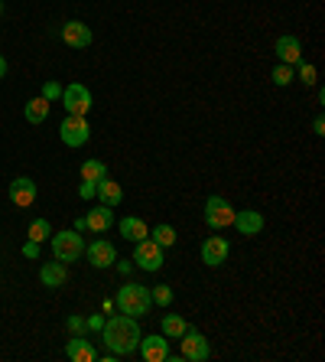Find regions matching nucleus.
Returning a JSON list of instances; mask_svg holds the SVG:
<instances>
[{
	"mask_svg": "<svg viewBox=\"0 0 325 362\" xmlns=\"http://www.w3.org/2000/svg\"><path fill=\"white\" fill-rule=\"evenodd\" d=\"M101 336L114 356H130V353H137V343L143 333H140V326L133 316L117 314V316H111V320H104Z\"/></svg>",
	"mask_w": 325,
	"mask_h": 362,
	"instance_id": "nucleus-1",
	"label": "nucleus"
},
{
	"mask_svg": "<svg viewBox=\"0 0 325 362\" xmlns=\"http://www.w3.org/2000/svg\"><path fill=\"white\" fill-rule=\"evenodd\" d=\"M150 287L143 284H124L121 291H117V307H121V314L133 316V320H140V316L150 314Z\"/></svg>",
	"mask_w": 325,
	"mask_h": 362,
	"instance_id": "nucleus-2",
	"label": "nucleus"
},
{
	"mask_svg": "<svg viewBox=\"0 0 325 362\" xmlns=\"http://www.w3.org/2000/svg\"><path fill=\"white\" fill-rule=\"evenodd\" d=\"M52 255H56V261H62V265L78 261V258L85 255V239L75 229L52 232Z\"/></svg>",
	"mask_w": 325,
	"mask_h": 362,
	"instance_id": "nucleus-3",
	"label": "nucleus"
},
{
	"mask_svg": "<svg viewBox=\"0 0 325 362\" xmlns=\"http://www.w3.org/2000/svg\"><path fill=\"white\" fill-rule=\"evenodd\" d=\"M202 216H205V225L208 229H228L234 222V206L224 196H208L205 200V209H202Z\"/></svg>",
	"mask_w": 325,
	"mask_h": 362,
	"instance_id": "nucleus-4",
	"label": "nucleus"
},
{
	"mask_svg": "<svg viewBox=\"0 0 325 362\" xmlns=\"http://www.w3.org/2000/svg\"><path fill=\"white\" fill-rule=\"evenodd\" d=\"M59 137H62L65 147H85L92 137V127L82 115H65V121L59 124Z\"/></svg>",
	"mask_w": 325,
	"mask_h": 362,
	"instance_id": "nucleus-5",
	"label": "nucleus"
},
{
	"mask_svg": "<svg viewBox=\"0 0 325 362\" xmlns=\"http://www.w3.org/2000/svg\"><path fill=\"white\" fill-rule=\"evenodd\" d=\"M62 105H65V115H88L92 111V92L85 85H78V82H72V85L62 88Z\"/></svg>",
	"mask_w": 325,
	"mask_h": 362,
	"instance_id": "nucleus-6",
	"label": "nucleus"
},
{
	"mask_svg": "<svg viewBox=\"0 0 325 362\" xmlns=\"http://www.w3.org/2000/svg\"><path fill=\"white\" fill-rule=\"evenodd\" d=\"M133 261H137V267H143V271H159L163 267V248L157 245V242L150 239H140V242H133Z\"/></svg>",
	"mask_w": 325,
	"mask_h": 362,
	"instance_id": "nucleus-7",
	"label": "nucleus"
},
{
	"mask_svg": "<svg viewBox=\"0 0 325 362\" xmlns=\"http://www.w3.org/2000/svg\"><path fill=\"white\" fill-rule=\"evenodd\" d=\"M179 343H182V359H189V362H205L208 359V356H212V349H208V340H205L202 333H198V330H192V326H189L186 333L179 336Z\"/></svg>",
	"mask_w": 325,
	"mask_h": 362,
	"instance_id": "nucleus-8",
	"label": "nucleus"
},
{
	"mask_svg": "<svg viewBox=\"0 0 325 362\" xmlns=\"http://www.w3.org/2000/svg\"><path fill=\"white\" fill-rule=\"evenodd\" d=\"M228 255H231V245H228V239H222V235H208V239L202 242V261L208 267L224 265Z\"/></svg>",
	"mask_w": 325,
	"mask_h": 362,
	"instance_id": "nucleus-9",
	"label": "nucleus"
},
{
	"mask_svg": "<svg viewBox=\"0 0 325 362\" xmlns=\"http://www.w3.org/2000/svg\"><path fill=\"white\" fill-rule=\"evenodd\" d=\"M137 349L147 362H166L169 359V340L163 333L159 336H140Z\"/></svg>",
	"mask_w": 325,
	"mask_h": 362,
	"instance_id": "nucleus-10",
	"label": "nucleus"
},
{
	"mask_svg": "<svg viewBox=\"0 0 325 362\" xmlns=\"http://www.w3.org/2000/svg\"><path fill=\"white\" fill-rule=\"evenodd\" d=\"M10 202L17 206V209H27L36 202V183L29 180V176H17V180L10 183Z\"/></svg>",
	"mask_w": 325,
	"mask_h": 362,
	"instance_id": "nucleus-11",
	"label": "nucleus"
},
{
	"mask_svg": "<svg viewBox=\"0 0 325 362\" xmlns=\"http://www.w3.org/2000/svg\"><path fill=\"white\" fill-rule=\"evenodd\" d=\"M231 225L241 232V235L254 239V235L263 232V216H260L257 209H234V222H231Z\"/></svg>",
	"mask_w": 325,
	"mask_h": 362,
	"instance_id": "nucleus-12",
	"label": "nucleus"
},
{
	"mask_svg": "<svg viewBox=\"0 0 325 362\" xmlns=\"http://www.w3.org/2000/svg\"><path fill=\"white\" fill-rule=\"evenodd\" d=\"M62 43L65 46H72V49L92 46V29L85 27L82 20H68V23L62 27Z\"/></svg>",
	"mask_w": 325,
	"mask_h": 362,
	"instance_id": "nucleus-13",
	"label": "nucleus"
},
{
	"mask_svg": "<svg viewBox=\"0 0 325 362\" xmlns=\"http://www.w3.org/2000/svg\"><path fill=\"white\" fill-rule=\"evenodd\" d=\"M85 258H88L94 267H111L114 261H117V251H114L111 242L98 239V242H92V245H85Z\"/></svg>",
	"mask_w": 325,
	"mask_h": 362,
	"instance_id": "nucleus-14",
	"label": "nucleus"
},
{
	"mask_svg": "<svg viewBox=\"0 0 325 362\" xmlns=\"http://www.w3.org/2000/svg\"><path fill=\"white\" fill-rule=\"evenodd\" d=\"M65 356L72 362H94L98 359V349L92 346V340H85V336H72L68 346H65Z\"/></svg>",
	"mask_w": 325,
	"mask_h": 362,
	"instance_id": "nucleus-15",
	"label": "nucleus"
},
{
	"mask_svg": "<svg viewBox=\"0 0 325 362\" xmlns=\"http://www.w3.org/2000/svg\"><path fill=\"white\" fill-rule=\"evenodd\" d=\"M273 49H277V59L280 62H287V66H293V62L303 59V43H299L296 36H280Z\"/></svg>",
	"mask_w": 325,
	"mask_h": 362,
	"instance_id": "nucleus-16",
	"label": "nucleus"
},
{
	"mask_svg": "<svg viewBox=\"0 0 325 362\" xmlns=\"http://www.w3.org/2000/svg\"><path fill=\"white\" fill-rule=\"evenodd\" d=\"M85 225L92 232H108L114 225V209L111 206H98V209H88V216H85Z\"/></svg>",
	"mask_w": 325,
	"mask_h": 362,
	"instance_id": "nucleus-17",
	"label": "nucleus"
},
{
	"mask_svg": "<svg viewBox=\"0 0 325 362\" xmlns=\"http://www.w3.org/2000/svg\"><path fill=\"white\" fill-rule=\"evenodd\" d=\"M39 281L46 287H62L68 281V267L62 261H46V265L39 267Z\"/></svg>",
	"mask_w": 325,
	"mask_h": 362,
	"instance_id": "nucleus-18",
	"label": "nucleus"
},
{
	"mask_svg": "<svg viewBox=\"0 0 325 362\" xmlns=\"http://www.w3.org/2000/svg\"><path fill=\"white\" fill-rule=\"evenodd\" d=\"M98 200L104 202V206H121V200H124V190H121V183H114L111 176H104V180H98V193H94Z\"/></svg>",
	"mask_w": 325,
	"mask_h": 362,
	"instance_id": "nucleus-19",
	"label": "nucleus"
},
{
	"mask_svg": "<svg viewBox=\"0 0 325 362\" xmlns=\"http://www.w3.org/2000/svg\"><path fill=\"white\" fill-rule=\"evenodd\" d=\"M117 229H121V235L127 242H140V239H147V235H150L147 222L137 219V216H127V219H121V225H117Z\"/></svg>",
	"mask_w": 325,
	"mask_h": 362,
	"instance_id": "nucleus-20",
	"label": "nucleus"
},
{
	"mask_svg": "<svg viewBox=\"0 0 325 362\" xmlns=\"http://www.w3.org/2000/svg\"><path fill=\"white\" fill-rule=\"evenodd\" d=\"M49 105H52V102H46L43 95L33 98V102H27V121L29 124H43L49 118Z\"/></svg>",
	"mask_w": 325,
	"mask_h": 362,
	"instance_id": "nucleus-21",
	"label": "nucleus"
},
{
	"mask_svg": "<svg viewBox=\"0 0 325 362\" xmlns=\"http://www.w3.org/2000/svg\"><path fill=\"white\" fill-rule=\"evenodd\" d=\"M186 330H189V323L179 314H166V316H163V336H166V340H179Z\"/></svg>",
	"mask_w": 325,
	"mask_h": 362,
	"instance_id": "nucleus-22",
	"label": "nucleus"
},
{
	"mask_svg": "<svg viewBox=\"0 0 325 362\" xmlns=\"http://www.w3.org/2000/svg\"><path fill=\"white\" fill-rule=\"evenodd\" d=\"M150 239L157 242L159 248H173L176 245V229L166 225V222H163V225H153V229H150Z\"/></svg>",
	"mask_w": 325,
	"mask_h": 362,
	"instance_id": "nucleus-23",
	"label": "nucleus"
},
{
	"mask_svg": "<svg viewBox=\"0 0 325 362\" xmlns=\"http://www.w3.org/2000/svg\"><path fill=\"white\" fill-rule=\"evenodd\" d=\"M108 176V167H104L101 160H85L82 163V180L85 183H98Z\"/></svg>",
	"mask_w": 325,
	"mask_h": 362,
	"instance_id": "nucleus-24",
	"label": "nucleus"
},
{
	"mask_svg": "<svg viewBox=\"0 0 325 362\" xmlns=\"http://www.w3.org/2000/svg\"><path fill=\"white\" fill-rule=\"evenodd\" d=\"M27 235H29L33 242H39V245H43L46 239H52V225H49L46 219H33V222H29V232H27Z\"/></svg>",
	"mask_w": 325,
	"mask_h": 362,
	"instance_id": "nucleus-25",
	"label": "nucleus"
},
{
	"mask_svg": "<svg viewBox=\"0 0 325 362\" xmlns=\"http://www.w3.org/2000/svg\"><path fill=\"white\" fill-rule=\"evenodd\" d=\"M150 300H153L157 307H169V304H173V287H169V284H157L153 291H150Z\"/></svg>",
	"mask_w": 325,
	"mask_h": 362,
	"instance_id": "nucleus-26",
	"label": "nucleus"
},
{
	"mask_svg": "<svg viewBox=\"0 0 325 362\" xmlns=\"http://www.w3.org/2000/svg\"><path fill=\"white\" fill-rule=\"evenodd\" d=\"M273 82H277L280 88L289 85V82H293V66H287V62H280V66L273 69Z\"/></svg>",
	"mask_w": 325,
	"mask_h": 362,
	"instance_id": "nucleus-27",
	"label": "nucleus"
},
{
	"mask_svg": "<svg viewBox=\"0 0 325 362\" xmlns=\"http://www.w3.org/2000/svg\"><path fill=\"white\" fill-rule=\"evenodd\" d=\"M43 98H46V102L62 98V85H59V82H46V85H43Z\"/></svg>",
	"mask_w": 325,
	"mask_h": 362,
	"instance_id": "nucleus-28",
	"label": "nucleus"
},
{
	"mask_svg": "<svg viewBox=\"0 0 325 362\" xmlns=\"http://www.w3.org/2000/svg\"><path fill=\"white\" fill-rule=\"evenodd\" d=\"M299 78H303L306 85H316V66H309V62H303V66H299Z\"/></svg>",
	"mask_w": 325,
	"mask_h": 362,
	"instance_id": "nucleus-29",
	"label": "nucleus"
},
{
	"mask_svg": "<svg viewBox=\"0 0 325 362\" xmlns=\"http://www.w3.org/2000/svg\"><path fill=\"white\" fill-rule=\"evenodd\" d=\"M94 193H98V183H82L78 196H82V200H94Z\"/></svg>",
	"mask_w": 325,
	"mask_h": 362,
	"instance_id": "nucleus-30",
	"label": "nucleus"
},
{
	"mask_svg": "<svg viewBox=\"0 0 325 362\" xmlns=\"http://www.w3.org/2000/svg\"><path fill=\"white\" fill-rule=\"evenodd\" d=\"M68 330L72 333H85V320L82 316H68Z\"/></svg>",
	"mask_w": 325,
	"mask_h": 362,
	"instance_id": "nucleus-31",
	"label": "nucleus"
},
{
	"mask_svg": "<svg viewBox=\"0 0 325 362\" xmlns=\"http://www.w3.org/2000/svg\"><path fill=\"white\" fill-rule=\"evenodd\" d=\"M23 255H27V258H39V242L29 239L27 245H23Z\"/></svg>",
	"mask_w": 325,
	"mask_h": 362,
	"instance_id": "nucleus-32",
	"label": "nucleus"
},
{
	"mask_svg": "<svg viewBox=\"0 0 325 362\" xmlns=\"http://www.w3.org/2000/svg\"><path fill=\"white\" fill-rule=\"evenodd\" d=\"M85 326H88V330H101V326H104V316H92V320H85Z\"/></svg>",
	"mask_w": 325,
	"mask_h": 362,
	"instance_id": "nucleus-33",
	"label": "nucleus"
},
{
	"mask_svg": "<svg viewBox=\"0 0 325 362\" xmlns=\"http://www.w3.org/2000/svg\"><path fill=\"white\" fill-rule=\"evenodd\" d=\"M312 131H316L319 137H322V134H325V121H322V118H316V121H312Z\"/></svg>",
	"mask_w": 325,
	"mask_h": 362,
	"instance_id": "nucleus-34",
	"label": "nucleus"
},
{
	"mask_svg": "<svg viewBox=\"0 0 325 362\" xmlns=\"http://www.w3.org/2000/svg\"><path fill=\"white\" fill-rule=\"evenodd\" d=\"M114 265H117V271H121V274H127V271H130V261H114Z\"/></svg>",
	"mask_w": 325,
	"mask_h": 362,
	"instance_id": "nucleus-35",
	"label": "nucleus"
},
{
	"mask_svg": "<svg viewBox=\"0 0 325 362\" xmlns=\"http://www.w3.org/2000/svg\"><path fill=\"white\" fill-rule=\"evenodd\" d=\"M3 76H7V59L0 56V78H3Z\"/></svg>",
	"mask_w": 325,
	"mask_h": 362,
	"instance_id": "nucleus-36",
	"label": "nucleus"
},
{
	"mask_svg": "<svg viewBox=\"0 0 325 362\" xmlns=\"http://www.w3.org/2000/svg\"><path fill=\"white\" fill-rule=\"evenodd\" d=\"M0 13H3V0H0Z\"/></svg>",
	"mask_w": 325,
	"mask_h": 362,
	"instance_id": "nucleus-37",
	"label": "nucleus"
}]
</instances>
